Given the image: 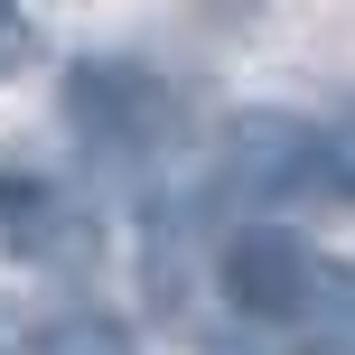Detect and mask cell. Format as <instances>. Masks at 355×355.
<instances>
[{
  "label": "cell",
  "mask_w": 355,
  "mask_h": 355,
  "mask_svg": "<svg viewBox=\"0 0 355 355\" xmlns=\"http://www.w3.org/2000/svg\"><path fill=\"white\" fill-rule=\"evenodd\" d=\"M318 262L327 252L318 243H300L290 225H243L225 243V262H215V281H225V300H234V318H252V327H300V309H309V290H318Z\"/></svg>",
  "instance_id": "6da1fadb"
},
{
  "label": "cell",
  "mask_w": 355,
  "mask_h": 355,
  "mask_svg": "<svg viewBox=\"0 0 355 355\" xmlns=\"http://www.w3.org/2000/svg\"><path fill=\"white\" fill-rule=\"evenodd\" d=\"M225 178H243V187H318V131L300 122V112H243L225 141Z\"/></svg>",
  "instance_id": "3957f363"
},
{
  "label": "cell",
  "mask_w": 355,
  "mask_h": 355,
  "mask_svg": "<svg viewBox=\"0 0 355 355\" xmlns=\"http://www.w3.org/2000/svg\"><path fill=\"white\" fill-rule=\"evenodd\" d=\"M37 56V28H28V10H19V0H0V85H10L19 66H28Z\"/></svg>",
  "instance_id": "52a82bcc"
},
{
  "label": "cell",
  "mask_w": 355,
  "mask_h": 355,
  "mask_svg": "<svg viewBox=\"0 0 355 355\" xmlns=\"http://www.w3.org/2000/svg\"><path fill=\"white\" fill-rule=\"evenodd\" d=\"M37 355H141V346H131V337H122L112 318H56Z\"/></svg>",
  "instance_id": "8992f818"
},
{
  "label": "cell",
  "mask_w": 355,
  "mask_h": 355,
  "mask_svg": "<svg viewBox=\"0 0 355 355\" xmlns=\"http://www.w3.org/2000/svg\"><path fill=\"white\" fill-rule=\"evenodd\" d=\"M56 234H75L66 196H56L47 178H0V243H19V252H47Z\"/></svg>",
  "instance_id": "5b68a950"
},
{
  "label": "cell",
  "mask_w": 355,
  "mask_h": 355,
  "mask_svg": "<svg viewBox=\"0 0 355 355\" xmlns=\"http://www.w3.org/2000/svg\"><path fill=\"white\" fill-rule=\"evenodd\" d=\"M66 112L94 150H150L168 131V85L150 66H131V56H85L66 75Z\"/></svg>",
  "instance_id": "7a4b0ae2"
},
{
  "label": "cell",
  "mask_w": 355,
  "mask_h": 355,
  "mask_svg": "<svg viewBox=\"0 0 355 355\" xmlns=\"http://www.w3.org/2000/svg\"><path fill=\"white\" fill-rule=\"evenodd\" d=\"M290 337L318 346V355H355V262H337V252L318 262V290H309V309H300Z\"/></svg>",
  "instance_id": "277c9868"
}]
</instances>
